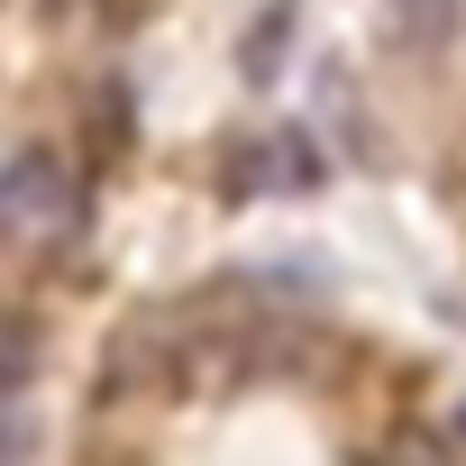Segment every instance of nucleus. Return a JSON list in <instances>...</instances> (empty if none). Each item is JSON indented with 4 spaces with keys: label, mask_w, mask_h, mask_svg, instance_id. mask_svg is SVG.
Here are the masks:
<instances>
[{
    "label": "nucleus",
    "mask_w": 466,
    "mask_h": 466,
    "mask_svg": "<svg viewBox=\"0 0 466 466\" xmlns=\"http://www.w3.org/2000/svg\"><path fill=\"white\" fill-rule=\"evenodd\" d=\"M275 37H293V0H284V10H266V19H257V46H248V74H257V83L275 74Z\"/></svg>",
    "instance_id": "39448f33"
},
{
    "label": "nucleus",
    "mask_w": 466,
    "mask_h": 466,
    "mask_svg": "<svg viewBox=\"0 0 466 466\" xmlns=\"http://www.w3.org/2000/svg\"><path fill=\"white\" fill-rule=\"evenodd\" d=\"M74 219H83V201H74L65 156L28 147V156L0 165V248H56Z\"/></svg>",
    "instance_id": "f257e3e1"
},
{
    "label": "nucleus",
    "mask_w": 466,
    "mask_h": 466,
    "mask_svg": "<svg viewBox=\"0 0 466 466\" xmlns=\"http://www.w3.org/2000/svg\"><path fill=\"white\" fill-rule=\"evenodd\" d=\"M448 430H457V448H466V402H457V411H448Z\"/></svg>",
    "instance_id": "423d86ee"
},
{
    "label": "nucleus",
    "mask_w": 466,
    "mask_h": 466,
    "mask_svg": "<svg viewBox=\"0 0 466 466\" xmlns=\"http://www.w3.org/2000/svg\"><path fill=\"white\" fill-rule=\"evenodd\" d=\"M37 375V329L28 320H0V393H19Z\"/></svg>",
    "instance_id": "20e7f679"
},
{
    "label": "nucleus",
    "mask_w": 466,
    "mask_h": 466,
    "mask_svg": "<svg viewBox=\"0 0 466 466\" xmlns=\"http://www.w3.org/2000/svg\"><path fill=\"white\" fill-rule=\"evenodd\" d=\"M302 165H311V156L284 147V137H275V147H266V137H238V147L219 156V183H228V201H266V192H275L284 174H302Z\"/></svg>",
    "instance_id": "f03ea898"
},
{
    "label": "nucleus",
    "mask_w": 466,
    "mask_h": 466,
    "mask_svg": "<svg viewBox=\"0 0 466 466\" xmlns=\"http://www.w3.org/2000/svg\"><path fill=\"white\" fill-rule=\"evenodd\" d=\"M466 19V0H393V37L402 46H448Z\"/></svg>",
    "instance_id": "7ed1b4c3"
}]
</instances>
